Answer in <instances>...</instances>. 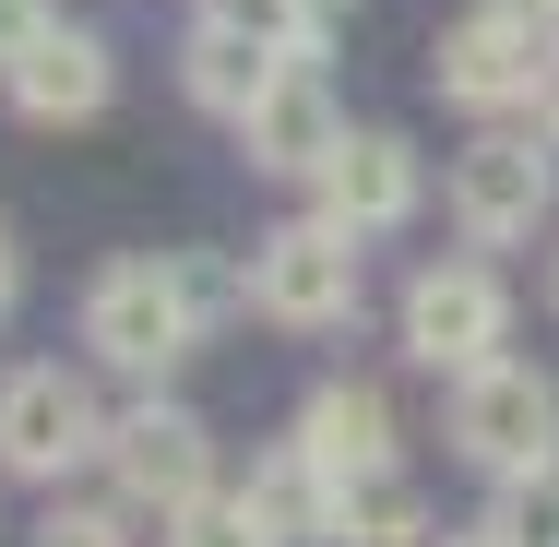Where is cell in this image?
I'll list each match as a JSON object with an SVG mask.
<instances>
[{
    "instance_id": "obj_1",
    "label": "cell",
    "mask_w": 559,
    "mask_h": 547,
    "mask_svg": "<svg viewBox=\"0 0 559 547\" xmlns=\"http://www.w3.org/2000/svg\"><path fill=\"white\" fill-rule=\"evenodd\" d=\"M191 333H203V310H191V286H179V250H167V262L131 250V262H108V274L84 286V345H96L108 369H131V381L179 369Z\"/></svg>"
},
{
    "instance_id": "obj_2",
    "label": "cell",
    "mask_w": 559,
    "mask_h": 547,
    "mask_svg": "<svg viewBox=\"0 0 559 547\" xmlns=\"http://www.w3.org/2000/svg\"><path fill=\"white\" fill-rule=\"evenodd\" d=\"M452 452L476 464V476H536L559 464V381L548 369H524V357H488V369H464L452 381Z\"/></svg>"
},
{
    "instance_id": "obj_3",
    "label": "cell",
    "mask_w": 559,
    "mask_h": 547,
    "mask_svg": "<svg viewBox=\"0 0 559 547\" xmlns=\"http://www.w3.org/2000/svg\"><path fill=\"white\" fill-rule=\"evenodd\" d=\"M250 310H262V322H286V333L357 322V238H345L334 215L274 226V238L250 250Z\"/></svg>"
},
{
    "instance_id": "obj_4",
    "label": "cell",
    "mask_w": 559,
    "mask_h": 547,
    "mask_svg": "<svg viewBox=\"0 0 559 547\" xmlns=\"http://www.w3.org/2000/svg\"><path fill=\"white\" fill-rule=\"evenodd\" d=\"M72 464H108V417L72 369H12L0 381V476H36L60 488Z\"/></svg>"
},
{
    "instance_id": "obj_5",
    "label": "cell",
    "mask_w": 559,
    "mask_h": 547,
    "mask_svg": "<svg viewBox=\"0 0 559 547\" xmlns=\"http://www.w3.org/2000/svg\"><path fill=\"white\" fill-rule=\"evenodd\" d=\"M108 476H119V512L179 524V512L215 500V440L179 405H131V417H108Z\"/></svg>"
},
{
    "instance_id": "obj_6",
    "label": "cell",
    "mask_w": 559,
    "mask_h": 547,
    "mask_svg": "<svg viewBox=\"0 0 559 547\" xmlns=\"http://www.w3.org/2000/svg\"><path fill=\"white\" fill-rule=\"evenodd\" d=\"M548 203H559V143H536V131H488V143L452 155V215H464V238L512 250V238L548 226Z\"/></svg>"
},
{
    "instance_id": "obj_7",
    "label": "cell",
    "mask_w": 559,
    "mask_h": 547,
    "mask_svg": "<svg viewBox=\"0 0 559 547\" xmlns=\"http://www.w3.org/2000/svg\"><path fill=\"white\" fill-rule=\"evenodd\" d=\"M500 333H512V286L488 274V262H429L417 286H405V357L417 369H488L500 357Z\"/></svg>"
},
{
    "instance_id": "obj_8",
    "label": "cell",
    "mask_w": 559,
    "mask_h": 547,
    "mask_svg": "<svg viewBox=\"0 0 559 547\" xmlns=\"http://www.w3.org/2000/svg\"><path fill=\"white\" fill-rule=\"evenodd\" d=\"M548 60H559V36H536V24H512V12H464L441 36V96L452 108H476V119H500V108H536V84H548Z\"/></svg>"
},
{
    "instance_id": "obj_9",
    "label": "cell",
    "mask_w": 559,
    "mask_h": 547,
    "mask_svg": "<svg viewBox=\"0 0 559 547\" xmlns=\"http://www.w3.org/2000/svg\"><path fill=\"white\" fill-rule=\"evenodd\" d=\"M322 215H334L345 238L405 226L417 215V143H405V131H345L334 167H322Z\"/></svg>"
},
{
    "instance_id": "obj_10",
    "label": "cell",
    "mask_w": 559,
    "mask_h": 547,
    "mask_svg": "<svg viewBox=\"0 0 559 547\" xmlns=\"http://www.w3.org/2000/svg\"><path fill=\"white\" fill-rule=\"evenodd\" d=\"M238 143H250V167H262V179H322V167H334V143H345L322 72H310V60H298V72H274V96L238 119Z\"/></svg>"
},
{
    "instance_id": "obj_11",
    "label": "cell",
    "mask_w": 559,
    "mask_h": 547,
    "mask_svg": "<svg viewBox=\"0 0 559 547\" xmlns=\"http://www.w3.org/2000/svg\"><path fill=\"white\" fill-rule=\"evenodd\" d=\"M0 84H12V108H24V119H96L119 72H108V36H84V24H48V36H36V48L0 72Z\"/></svg>"
},
{
    "instance_id": "obj_12",
    "label": "cell",
    "mask_w": 559,
    "mask_h": 547,
    "mask_svg": "<svg viewBox=\"0 0 559 547\" xmlns=\"http://www.w3.org/2000/svg\"><path fill=\"white\" fill-rule=\"evenodd\" d=\"M298 452L322 464V476H369V464H393V405L369 393V381H322L310 405H298Z\"/></svg>"
},
{
    "instance_id": "obj_13",
    "label": "cell",
    "mask_w": 559,
    "mask_h": 547,
    "mask_svg": "<svg viewBox=\"0 0 559 547\" xmlns=\"http://www.w3.org/2000/svg\"><path fill=\"white\" fill-rule=\"evenodd\" d=\"M274 72H298V60H274V48L226 36V24H191V48H179V84H191V108H215V119H250L262 96H274Z\"/></svg>"
},
{
    "instance_id": "obj_14",
    "label": "cell",
    "mask_w": 559,
    "mask_h": 547,
    "mask_svg": "<svg viewBox=\"0 0 559 547\" xmlns=\"http://www.w3.org/2000/svg\"><path fill=\"white\" fill-rule=\"evenodd\" d=\"M417 536H429V500L405 464H369L334 488V547H417Z\"/></svg>"
},
{
    "instance_id": "obj_15",
    "label": "cell",
    "mask_w": 559,
    "mask_h": 547,
    "mask_svg": "<svg viewBox=\"0 0 559 547\" xmlns=\"http://www.w3.org/2000/svg\"><path fill=\"white\" fill-rule=\"evenodd\" d=\"M238 500H250V512H262L274 536H334V476H322V464H310L298 440H286V452H274V464H262V476H250Z\"/></svg>"
},
{
    "instance_id": "obj_16",
    "label": "cell",
    "mask_w": 559,
    "mask_h": 547,
    "mask_svg": "<svg viewBox=\"0 0 559 547\" xmlns=\"http://www.w3.org/2000/svg\"><path fill=\"white\" fill-rule=\"evenodd\" d=\"M203 24L250 36V48H274V60H310V36H322V0H203Z\"/></svg>"
},
{
    "instance_id": "obj_17",
    "label": "cell",
    "mask_w": 559,
    "mask_h": 547,
    "mask_svg": "<svg viewBox=\"0 0 559 547\" xmlns=\"http://www.w3.org/2000/svg\"><path fill=\"white\" fill-rule=\"evenodd\" d=\"M488 547H559V464H536V476H512V488H500Z\"/></svg>"
},
{
    "instance_id": "obj_18",
    "label": "cell",
    "mask_w": 559,
    "mask_h": 547,
    "mask_svg": "<svg viewBox=\"0 0 559 547\" xmlns=\"http://www.w3.org/2000/svg\"><path fill=\"white\" fill-rule=\"evenodd\" d=\"M167 547H286V536H274L250 500H203V512H179V524H167Z\"/></svg>"
},
{
    "instance_id": "obj_19",
    "label": "cell",
    "mask_w": 559,
    "mask_h": 547,
    "mask_svg": "<svg viewBox=\"0 0 559 547\" xmlns=\"http://www.w3.org/2000/svg\"><path fill=\"white\" fill-rule=\"evenodd\" d=\"M36 547H143V536H131V512L108 500V512H48V524H36Z\"/></svg>"
},
{
    "instance_id": "obj_20",
    "label": "cell",
    "mask_w": 559,
    "mask_h": 547,
    "mask_svg": "<svg viewBox=\"0 0 559 547\" xmlns=\"http://www.w3.org/2000/svg\"><path fill=\"white\" fill-rule=\"evenodd\" d=\"M48 24H60V0H0V72H12V60H24Z\"/></svg>"
},
{
    "instance_id": "obj_21",
    "label": "cell",
    "mask_w": 559,
    "mask_h": 547,
    "mask_svg": "<svg viewBox=\"0 0 559 547\" xmlns=\"http://www.w3.org/2000/svg\"><path fill=\"white\" fill-rule=\"evenodd\" d=\"M536 143H559V60H548V84H536Z\"/></svg>"
},
{
    "instance_id": "obj_22",
    "label": "cell",
    "mask_w": 559,
    "mask_h": 547,
    "mask_svg": "<svg viewBox=\"0 0 559 547\" xmlns=\"http://www.w3.org/2000/svg\"><path fill=\"white\" fill-rule=\"evenodd\" d=\"M12 286H24V262H12V226H0V310H12Z\"/></svg>"
},
{
    "instance_id": "obj_23",
    "label": "cell",
    "mask_w": 559,
    "mask_h": 547,
    "mask_svg": "<svg viewBox=\"0 0 559 547\" xmlns=\"http://www.w3.org/2000/svg\"><path fill=\"white\" fill-rule=\"evenodd\" d=\"M452 547H488V524H476V536H452Z\"/></svg>"
},
{
    "instance_id": "obj_24",
    "label": "cell",
    "mask_w": 559,
    "mask_h": 547,
    "mask_svg": "<svg viewBox=\"0 0 559 547\" xmlns=\"http://www.w3.org/2000/svg\"><path fill=\"white\" fill-rule=\"evenodd\" d=\"M322 12H334V0H322Z\"/></svg>"
},
{
    "instance_id": "obj_25",
    "label": "cell",
    "mask_w": 559,
    "mask_h": 547,
    "mask_svg": "<svg viewBox=\"0 0 559 547\" xmlns=\"http://www.w3.org/2000/svg\"><path fill=\"white\" fill-rule=\"evenodd\" d=\"M548 286H559V274H548Z\"/></svg>"
}]
</instances>
